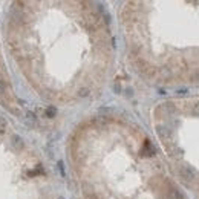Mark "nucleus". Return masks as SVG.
<instances>
[{
  "label": "nucleus",
  "mask_w": 199,
  "mask_h": 199,
  "mask_svg": "<svg viewBox=\"0 0 199 199\" xmlns=\"http://www.w3.org/2000/svg\"><path fill=\"white\" fill-rule=\"evenodd\" d=\"M2 43L29 89L54 106L96 98L113 72L112 29L94 2H12Z\"/></svg>",
  "instance_id": "f257e3e1"
},
{
  "label": "nucleus",
  "mask_w": 199,
  "mask_h": 199,
  "mask_svg": "<svg viewBox=\"0 0 199 199\" xmlns=\"http://www.w3.org/2000/svg\"><path fill=\"white\" fill-rule=\"evenodd\" d=\"M118 23L127 63L141 80L199 84V2H124Z\"/></svg>",
  "instance_id": "7ed1b4c3"
},
{
  "label": "nucleus",
  "mask_w": 199,
  "mask_h": 199,
  "mask_svg": "<svg viewBox=\"0 0 199 199\" xmlns=\"http://www.w3.org/2000/svg\"><path fill=\"white\" fill-rule=\"evenodd\" d=\"M0 107L8 110V113L15 115V117H20L23 113V107H21L19 96H17L11 72L6 64L2 37H0Z\"/></svg>",
  "instance_id": "423d86ee"
},
{
  "label": "nucleus",
  "mask_w": 199,
  "mask_h": 199,
  "mask_svg": "<svg viewBox=\"0 0 199 199\" xmlns=\"http://www.w3.org/2000/svg\"><path fill=\"white\" fill-rule=\"evenodd\" d=\"M0 199H58L38 149L0 113Z\"/></svg>",
  "instance_id": "39448f33"
},
{
  "label": "nucleus",
  "mask_w": 199,
  "mask_h": 199,
  "mask_svg": "<svg viewBox=\"0 0 199 199\" xmlns=\"http://www.w3.org/2000/svg\"><path fill=\"white\" fill-rule=\"evenodd\" d=\"M66 162L78 199H190L152 136L115 110L89 115L70 130Z\"/></svg>",
  "instance_id": "f03ea898"
},
{
  "label": "nucleus",
  "mask_w": 199,
  "mask_h": 199,
  "mask_svg": "<svg viewBox=\"0 0 199 199\" xmlns=\"http://www.w3.org/2000/svg\"><path fill=\"white\" fill-rule=\"evenodd\" d=\"M150 126L172 176L190 199H199V94L158 101Z\"/></svg>",
  "instance_id": "20e7f679"
}]
</instances>
